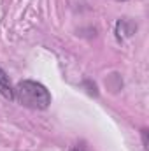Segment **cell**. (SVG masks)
Instances as JSON below:
<instances>
[{
  "mask_svg": "<svg viewBox=\"0 0 149 151\" xmlns=\"http://www.w3.org/2000/svg\"><path fill=\"white\" fill-rule=\"evenodd\" d=\"M14 100H18L21 106L28 107V109H47L51 104V93L47 91V88L44 84H40L37 81H19L14 88Z\"/></svg>",
  "mask_w": 149,
  "mask_h": 151,
  "instance_id": "cell-1",
  "label": "cell"
},
{
  "mask_svg": "<svg viewBox=\"0 0 149 151\" xmlns=\"http://www.w3.org/2000/svg\"><path fill=\"white\" fill-rule=\"evenodd\" d=\"M0 95L5 97L7 100H14V88L4 69H0Z\"/></svg>",
  "mask_w": 149,
  "mask_h": 151,
  "instance_id": "cell-2",
  "label": "cell"
}]
</instances>
